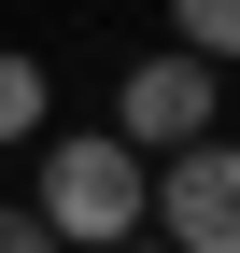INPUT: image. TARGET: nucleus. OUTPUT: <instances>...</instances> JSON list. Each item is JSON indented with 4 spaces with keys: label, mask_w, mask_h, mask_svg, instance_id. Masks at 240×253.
<instances>
[{
    "label": "nucleus",
    "mask_w": 240,
    "mask_h": 253,
    "mask_svg": "<svg viewBox=\"0 0 240 253\" xmlns=\"http://www.w3.org/2000/svg\"><path fill=\"white\" fill-rule=\"evenodd\" d=\"M141 239L170 253H240V141L212 126V141L156 155V183H141Z\"/></svg>",
    "instance_id": "obj_2"
},
{
    "label": "nucleus",
    "mask_w": 240,
    "mask_h": 253,
    "mask_svg": "<svg viewBox=\"0 0 240 253\" xmlns=\"http://www.w3.org/2000/svg\"><path fill=\"white\" fill-rule=\"evenodd\" d=\"M170 56L226 71V56H240V0H170Z\"/></svg>",
    "instance_id": "obj_5"
},
{
    "label": "nucleus",
    "mask_w": 240,
    "mask_h": 253,
    "mask_svg": "<svg viewBox=\"0 0 240 253\" xmlns=\"http://www.w3.org/2000/svg\"><path fill=\"white\" fill-rule=\"evenodd\" d=\"M0 253H57V239H43V225H28V211H14V197H0Z\"/></svg>",
    "instance_id": "obj_6"
},
{
    "label": "nucleus",
    "mask_w": 240,
    "mask_h": 253,
    "mask_svg": "<svg viewBox=\"0 0 240 253\" xmlns=\"http://www.w3.org/2000/svg\"><path fill=\"white\" fill-rule=\"evenodd\" d=\"M113 253H170V239H113Z\"/></svg>",
    "instance_id": "obj_7"
},
{
    "label": "nucleus",
    "mask_w": 240,
    "mask_h": 253,
    "mask_svg": "<svg viewBox=\"0 0 240 253\" xmlns=\"http://www.w3.org/2000/svg\"><path fill=\"white\" fill-rule=\"evenodd\" d=\"M141 155L113 141V126H71V141H43V169H28V225H43L57 253H113V239H141Z\"/></svg>",
    "instance_id": "obj_1"
},
{
    "label": "nucleus",
    "mask_w": 240,
    "mask_h": 253,
    "mask_svg": "<svg viewBox=\"0 0 240 253\" xmlns=\"http://www.w3.org/2000/svg\"><path fill=\"white\" fill-rule=\"evenodd\" d=\"M43 126H57V84H43V56H28V42H0V155H14V141H43Z\"/></svg>",
    "instance_id": "obj_4"
},
{
    "label": "nucleus",
    "mask_w": 240,
    "mask_h": 253,
    "mask_svg": "<svg viewBox=\"0 0 240 253\" xmlns=\"http://www.w3.org/2000/svg\"><path fill=\"white\" fill-rule=\"evenodd\" d=\"M0 197H14V183H0Z\"/></svg>",
    "instance_id": "obj_8"
},
{
    "label": "nucleus",
    "mask_w": 240,
    "mask_h": 253,
    "mask_svg": "<svg viewBox=\"0 0 240 253\" xmlns=\"http://www.w3.org/2000/svg\"><path fill=\"white\" fill-rule=\"evenodd\" d=\"M212 113H226V71H198V56H127L113 71V141L156 169V155H184V141H212Z\"/></svg>",
    "instance_id": "obj_3"
}]
</instances>
